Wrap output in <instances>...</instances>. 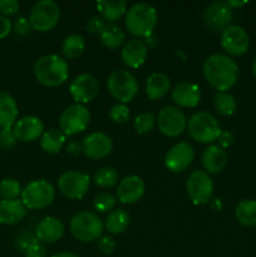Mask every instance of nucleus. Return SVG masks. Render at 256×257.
Masks as SVG:
<instances>
[{"mask_svg": "<svg viewBox=\"0 0 256 257\" xmlns=\"http://www.w3.org/2000/svg\"><path fill=\"white\" fill-rule=\"evenodd\" d=\"M22 186L15 178H4L0 181V196L3 200H17L22 195Z\"/></svg>", "mask_w": 256, "mask_h": 257, "instance_id": "obj_35", "label": "nucleus"}, {"mask_svg": "<svg viewBox=\"0 0 256 257\" xmlns=\"http://www.w3.org/2000/svg\"><path fill=\"white\" fill-rule=\"evenodd\" d=\"M157 10L148 3H137L125 13V27L137 37H148L157 25Z\"/></svg>", "mask_w": 256, "mask_h": 257, "instance_id": "obj_3", "label": "nucleus"}, {"mask_svg": "<svg viewBox=\"0 0 256 257\" xmlns=\"http://www.w3.org/2000/svg\"><path fill=\"white\" fill-rule=\"evenodd\" d=\"M55 198V190L45 180H35L28 183L22 191V202L29 210H42L52 205Z\"/></svg>", "mask_w": 256, "mask_h": 257, "instance_id": "obj_6", "label": "nucleus"}, {"mask_svg": "<svg viewBox=\"0 0 256 257\" xmlns=\"http://www.w3.org/2000/svg\"><path fill=\"white\" fill-rule=\"evenodd\" d=\"M145 182L138 176H127L123 178L117 187V197L122 203H135L142 198L145 193Z\"/></svg>", "mask_w": 256, "mask_h": 257, "instance_id": "obj_19", "label": "nucleus"}, {"mask_svg": "<svg viewBox=\"0 0 256 257\" xmlns=\"http://www.w3.org/2000/svg\"><path fill=\"white\" fill-rule=\"evenodd\" d=\"M35 242H38V238L37 236H35V233L33 235V233L29 232V231L24 230L22 231L17 237H15L14 245L15 247H17V250H19L20 252L24 253L25 251H27L30 246L34 245Z\"/></svg>", "mask_w": 256, "mask_h": 257, "instance_id": "obj_38", "label": "nucleus"}, {"mask_svg": "<svg viewBox=\"0 0 256 257\" xmlns=\"http://www.w3.org/2000/svg\"><path fill=\"white\" fill-rule=\"evenodd\" d=\"M89 176L78 171H68L60 175L58 180V188L60 193L70 200H80L85 196L89 188Z\"/></svg>", "mask_w": 256, "mask_h": 257, "instance_id": "obj_11", "label": "nucleus"}, {"mask_svg": "<svg viewBox=\"0 0 256 257\" xmlns=\"http://www.w3.org/2000/svg\"><path fill=\"white\" fill-rule=\"evenodd\" d=\"M217 141L220 147L223 150V148L230 147V146L235 142V136H233L231 132H228V131H221Z\"/></svg>", "mask_w": 256, "mask_h": 257, "instance_id": "obj_46", "label": "nucleus"}, {"mask_svg": "<svg viewBox=\"0 0 256 257\" xmlns=\"http://www.w3.org/2000/svg\"><path fill=\"white\" fill-rule=\"evenodd\" d=\"M213 107L221 115H231L236 110V99L227 92H218L213 98Z\"/></svg>", "mask_w": 256, "mask_h": 257, "instance_id": "obj_33", "label": "nucleus"}, {"mask_svg": "<svg viewBox=\"0 0 256 257\" xmlns=\"http://www.w3.org/2000/svg\"><path fill=\"white\" fill-rule=\"evenodd\" d=\"M27 215V207L22 200H2L0 201V223L15 225L20 222Z\"/></svg>", "mask_w": 256, "mask_h": 257, "instance_id": "obj_23", "label": "nucleus"}, {"mask_svg": "<svg viewBox=\"0 0 256 257\" xmlns=\"http://www.w3.org/2000/svg\"><path fill=\"white\" fill-rule=\"evenodd\" d=\"M102 220L95 213L89 211L78 212L70 221V232L82 242H92L98 240L103 232Z\"/></svg>", "mask_w": 256, "mask_h": 257, "instance_id": "obj_5", "label": "nucleus"}, {"mask_svg": "<svg viewBox=\"0 0 256 257\" xmlns=\"http://www.w3.org/2000/svg\"><path fill=\"white\" fill-rule=\"evenodd\" d=\"M145 39H146L145 44L148 45V47H151V48H155L156 45L158 44V37L155 34V33H152V34H150L148 37H146Z\"/></svg>", "mask_w": 256, "mask_h": 257, "instance_id": "obj_49", "label": "nucleus"}, {"mask_svg": "<svg viewBox=\"0 0 256 257\" xmlns=\"http://www.w3.org/2000/svg\"><path fill=\"white\" fill-rule=\"evenodd\" d=\"M99 90L97 78L88 73L78 75L69 85V92L73 99L80 103H88L94 99Z\"/></svg>", "mask_w": 256, "mask_h": 257, "instance_id": "obj_15", "label": "nucleus"}, {"mask_svg": "<svg viewBox=\"0 0 256 257\" xmlns=\"http://www.w3.org/2000/svg\"><path fill=\"white\" fill-rule=\"evenodd\" d=\"M64 233V225L62 221L53 216L44 217L35 227V236L43 245H50L60 240Z\"/></svg>", "mask_w": 256, "mask_h": 257, "instance_id": "obj_20", "label": "nucleus"}, {"mask_svg": "<svg viewBox=\"0 0 256 257\" xmlns=\"http://www.w3.org/2000/svg\"><path fill=\"white\" fill-rule=\"evenodd\" d=\"M235 216L243 226H256V200H243L237 205Z\"/></svg>", "mask_w": 256, "mask_h": 257, "instance_id": "obj_31", "label": "nucleus"}, {"mask_svg": "<svg viewBox=\"0 0 256 257\" xmlns=\"http://www.w3.org/2000/svg\"><path fill=\"white\" fill-rule=\"evenodd\" d=\"M67 136L62 132L60 128H50L45 131L42 136L40 146L47 153H58L64 146Z\"/></svg>", "mask_w": 256, "mask_h": 257, "instance_id": "obj_28", "label": "nucleus"}, {"mask_svg": "<svg viewBox=\"0 0 256 257\" xmlns=\"http://www.w3.org/2000/svg\"><path fill=\"white\" fill-rule=\"evenodd\" d=\"M13 29V24L7 17L4 15H0V39L7 37Z\"/></svg>", "mask_w": 256, "mask_h": 257, "instance_id": "obj_47", "label": "nucleus"}, {"mask_svg": "<svg viewBox=\"0 0 256 257\" xmlns=\"http://www.w3.org/2000/svg\"><path fill=\"white\" fill-rule=\"evenodd\" d=\"M90 113L83 104H72L63 110L59 125L65 136H74L83 132L88 127Z\"/></svg>", "mask_w": 256, "mask_h": 257, "instance_id": "obj_10", "label": "nucleus"}, {"mask_svg": "<svg viewBox=\"0 0 256 257\" xmlns=\"http://www.w3.org/2000/svg\"><path fill=\"white\" fill-rule=\"evenodd\" d=\"M148 48L145 42L140 39H131L128 40L122 48V57L123 63L131 68H140L147 58Z\"/></svg>", "mask_w": 256, "mask_h": 257, "instance_id": "obj_22", "label": "nucleus"}, {"mask_svg": "<svg viewBox=\"0 0 256 257\" xmlns=\"http://www.w3.org/2000/svg\"><path fill=\"white\" fill-rule=\"evenodd\" d=\"M130 220L131 218L127 211L118 208V210L110 211L109 215L107 216L104 226L110 233L119 235L127 230L128 226H130Z\"/></svg>", "mask_w": 256, "mask_h": 257, "instance_id": "obj_29", "label": "nucleus"}, {"mask_svg": "<svg viewBox=\"0 0 256 257\" xmlns=\"http://www.w3.org/2000/svg\"><path fill=\"white\" fill-rule=\"evenodd\" d=\"M221 45L231 55H241L247 52L250 38L240 25L231 24L221 33Z\"/></svg>", "mask_w": 256, "mask_h": 257, "instance_id": "obj_14", "label": "nucleus"}, {"mask_svg": "<svg viewBox=\"0 0 256 257\" xmlns=\"http://www.w3.org/2000/svg\"><path fill=\"white\" fill-rule=\"evenodd\" d=\"M203 75L215 89L226 92L236 84L240 75L238 65L225 54H212L203 63Z\"/></svg>", "mask_w": 256, "mask_h": 257, "instance_id": "obj_1", "label": "nucleus"}, {"mask_svg": "<svg viewBox=\"0 0 256 257\" xmlns=\"http://www.w3.org/2000/svg\"><path fill=\"white\" fill-rule=\"evenodd\" d=\"M113 148V142L103 132H93L84 138L82 143V152L92 160L107 157Z\"/></svg>", "mask_w": 256, "mask_h": 257, "instance_id": "obj_17", "label": "nucleus"}, {"mask_svg": "<svg viewBox=\"0 0 256 257\" xmlns=\"http://www.w3.org/2000/svg\"><path fill=\"white\" fill-rule=\"evenodd\" d=\"M186 190L195 205H206L213 195V182L205 171H193L186 181Z\"/></svg>", "mask_w": 256, "mask_h": 257, "instance_id": "obj_9", "label": "nucleus"}, {"mask_svg": "<svg viewBox=\"0 0 256 257\" xmlns=\"http://www.w3.org/2000/svg\"><path fill=\"white\" fill-rule=\"evenodd\" d=\"M109 118L114 123H125L130 118V109H128L127 105L124 103H118L114 104L109 110Z\"/></svg>", "mask_w": 256, "mask_h": 257, "instance_id": "obj_39", "label": "nucleus"}, {"mask_svg": "<svg viewBox=\"0 0 256 257\" xmlns=\"http://www.w3.org/2000/svg\"><path fill=\"white\" fill-rule=\"evenodd\" d=\"M17 137H15L14 132L12 128H7V130L0 131V147L4 150H10V148L15 147L17 145Z\"/></svg>", "mask_w": 256, "mask_h": 257, "instance_id": "obj_40", "label": "nucleus"}, {"mask_svg": "<svg viewBox=\"0 0 256 257\" xmlns=\"http://www.w3.org/2000/svg\"><path fill=\"white\" fill-rule=\"evenodd\" d=\"M252 73H253V75L256 77V57H255V59H253V63H252Z\"/></svg>", "mask_w": 256, "mask_h": 257, "instance_id": "obj_52", "label": "nucleus"}, {"mask_svg": "<svg viewBox=\"0 0 256 257\" xmlns=\"http://www.w3.org/2000/svg\"><path fill=\"white\" fill-rule=\"evenodd\" d=\"M158 130L168 137H177L187 127V119L178 107L167 105L162 108L157 115Z\"/></svg>", "mask_w": 256, "mask_h": 257, "instance_id": "obj_12", "label": "nucleus"}, {"mask_svg": "<svg viewBox=\"0 0 256 257\" xmlns=\"http://www.w3.org/2000/svg\"><path fill=\"white\" fill-rule=\"evenodd\" d=\"M172 98L180 107L192 108L200 103L201 90L195 83L181 82L175 85L172 90Z\"/></svg>", "mask_w": 256, "mask_h": 257, "instance_id": "obj_21", "label": "nucleus"}, {"mask_svg": "<svg viewBox=\"0 0 256 257\" xmlns=\"http://www.w3.org/2000/svg\"><path fill=\"white\" fill-rule=\"evenodd\" d=\"M195 158V151L187 142H180L173 146L165 157V165L172 172H182L190 167Z\"/></svg>", "mask_w": 256, "mask_h": 257, "instance_id": "obj_16", "label": "nucleus"}, {"mask_svg": "<svg viewBox=\"0 0 256 257\" xmlns=\"http://www.w3.org/2000/svg\"><path fill=\"white\" fill-rule=\"evenodd\" d=\"M19 10L17 0H0V12L4 15H14Z\"/></svg>", "mask_w": 256, "mask_h": 257, "instance_id": "obj_44", "label": "nucleus"}, {"mask_svg": "<svg viewBox=\"0 0 256 257\" xmlns=\"http://www.w3.org/2000/svg\"><path fill=\"white\" fill-rule=\"evenodd\" d=\"M107 85L110 94L122 103L131 102L138 92L137 79L132 73L124 69H118L110 73Z\"/></svg>", "mask_w": 256, "mask_h": 257, "instance_id": "obj_8", "label": "nucleus"}, {"mask_svg": "<svg viewBox=\"0 0 256 257\" xmlns=\"http://www.w3.org/2000/svg\"><path fill=\"white\" fill-rule=\"evenodd\" d=\"M59 5L53 0H39L30 10V24L38 32H48L59 22Z\"/></svg>", "mask_w": 256, "mask_h": 257, "instance_id": "obj_7", "label": "nucleus"}, {"mask_svg": "<svg viewBox=\"0 0 256 257\" xmlns=\"http://www.w3.org/2000/svg\"><path fill=\"white\" fill-rule=\"evenodd\" d=\"M155 123H156V117L153 113L143 112L135 118L133 125H135V130L137 131V133L143 135V133L150 132V131L153 128V125H155Z\"/></svg>", "mask_w": 256, "mask_h": 257, "instance_id": "obj_36", "label": "nucleus"}, {"mask_svg": "<svg viewBox=\"0 0 256 257\" xmlns=\"http://www.w3.org/2000/svg\"><path fill=\"white\" fill-rule=\"evenodd\" d=\"M25 257H47V248L39 241L30 246L24 252Z\"/></svg>", "mask_w": 256, "mask_h": 257, "instance_id": "obj_45", "label": "nucleus"}, {"mask_svg": "<svg viewBox=\"0 0 256 257\" xmlns=\"http://www.w3.org/2000/svg\"><path fill=\"white\" fill-rule=\"evenodd\" d=\"M107 25V23L104 22L102 17H98V15H94V17L90 18L87 22V30L92 34H100L102 30L104 29V27Z\"/></svg>", "mask_w": 256, "mask_h": 257, "instance_id": "obj_42", "label": "nucleus"}, {"mask_svg": "<svg viewBox=\"0 0 256 257\" xmlns=\"http://www.w3.org/2000/svg\"><path fill=\"white\" fill-rule=\"evenodd\" d=\"M187 128L191 137L200 143L215 142L221 133L217 118L208 112H197L191 115Z\"/></svg>", "mask_w": 256, "mask_h": 257, "instance_id": "obj_4", "label": "nucleus"}, {"mask_svg": "<svg viewBox=\"0 0 256 257\" xmlns=\"http://www.w3.org/2000/svg\"><path fill=\"white\" fill-rule=\"evenodd\" d=\"M97 8L104 20L119 19L124 13H127V3L125 0H100L97 3Z\"/></svg>", "mask_w": 256, "mask_h": 257, "instance_id": "obj_27", "label": "nucleus"}, {"mask_svg": "<svg viewBox=\"0 0 256 257\" xmlns=\"http://www.w3.org/2000/svg\"><path fill=\"white\" fill-rule=\"evenodd\" d=\"M115 205L114 196L108 192H102L97 195L93 200V206L98 212H107L110 211Z\"/></svg>", "mask_w": 256, "mask_h": 257, "instance_id": "obj_37", "label": "nucleus"}, {"mask_svg": "<svg viewBox=\"0 0 256 257\" xmlns=\"http://www.w3.org/2000/svg\"><path fill=\"white\" fill-rule=\"evenodd\" d=\"M65 151L72 156H78L82 152V145L77 141H70L67 146H65Z\"/></svg>", "mask_w": 256, "mask_h": 257, "instance_id": "obj_48", "label": "nucleus"}, {"mask_svg": "<svg viewBox=\"0 0 256 257\" xmlns=\"http://www.w3.org/2000/svg\"><path fill=\"white\" fill-rule=\"evenodd\" d=\"M18 118V104L8 92L0 90V130L12 128Z\"/></svg>", "mask_w": 256, "mask_h": 257, "instance_id": "obj_25", "label": "nucleus"}, {"mask_svg": "<svg viewBox=\"0 0 256 257\" xmlns=\"http://www.w3.org/2000/svg\"><path fill=\"white\" fill-rule=\"evenodd\" d=\"M34 75L38 82L47 87H58L69 77V67L58 54H48L37 60Z\"/></svg>", "mask_w": 256, "mask_h": 257, "instance_id": "obj_2", "label": "nucleus"}, {"mask_svg": "<svg viewBox=\"0 0 256 257\" xmlns=\"http://www.w3.org/2000/svg\"><path fill=\"white\" fill-rule=\"evenodd\" d=\"M99 35L102 44L105 48H109V49H115V48L120 47L125 38L122 28L119 25L114 24V23H108Z\"/></svg>", "mask_w": 256, "mask_h": 257, "instance_id": "obj_30", "label": "nucleus"}, {"mask_svg": "<svg viewBox=\"0 0 256 257\" xmlns=\"http://www.w3.org/2000/svg\"><path fill=\"white\" fill-rule=\"evenodd\" d=\"M85 48V40L82 35L79 34H70L64 39L62 45L63 54L65 58L69 59H74V58L79 57Z\"/></svg>", "mask_w": 256, "mask_h": 257, "instance_id": "obj_32", "label": "nucleus"}, {"mask_svg": "<svg viewBox=\"0 0 256 257\" xmlns=\"http://www.w3.org/2000/svg\"><path fill=\"white\" fill-rule=\"evenodd\" d=\"M232 9L226 2H213L203 12V22L211 32L222 33L232 22Z\"/></svg>", "mask_w": 256, "mask_h": 257, "instance_id": "obj_13", "label": "nucleus"}, {"mask_svg": "<svg viewBox=\"0 0 256 257\" xmlns=\"http://www.w3.org/2000/svg\"><path fill=\"white\" fill-rule=\"evenodd\" d=\"M43 131H44V124L42 119L35 115H25L20 118L13 127L15 137L22 142H33L38 140L43 135Z\"/></svg>", "mask_w": 256, "mask_h": 257, "instance_id": "obj_18", "label": "nucleus"}, {"mask_svg": "<svg viewBox=\"0 0 256 257\" xmlns=\"http://www.w3.org/2000/svg\"><path fill=\"white\" fill-rule=\"evenodd\" d=\"M98 250L105 255H110L115 250V241L110 236H102L97 241Z\"/></svg>", "mask_w": 256, "mask_h": 257, "instance_id": "obj_41", "label": "nucleus"}, {"mask_svg": "<svg viewBox=\"0 0 256 257\" xmlns=\"http://www.w3.org/2000/svg\"><path fill=\"white\" fill-rule=\"evenodd\" d=\"M93 181L99 187H113L118 181V172L115 171V168L109 167V166H103V167L98 168L97 172L94 173Z\"/></svg>", "mask_w": 256, "mask_h": 257, "instance_id": "obj_34", "label": "nucleus"}, {"mask_svg": "<svg viewBox=\"0 0 256 257\" xmlns=\"http://www.w3.org/2000/svg\"><path fill=\"white\" fill-rule=\"evenodd\" d=\"M227 163V155L220 146H210L202 153V165L207 173H218Z\"/></svg>", "mask_w": 256, "mask_h": 257, "instance_id": "obj_24", "label": "nucleus"}, {"mask_svg": "<svg viewBox=\"0 0 256 257\" xmlns=\"http://www.w3.org/2000/svg\"><path fill=\"white\" fill-rule=\"evenodd\" d=\"M52 257H78V256L72 252H59V253H55V255Z\"/></svg>", "mask_w": 256, "mask_h": 257, "instance_id": "obj_51", "label": "nucleus"}, {"mask_svg": "<svg viewBox=\"0 0 256 257\" xmlns=\"http://www.w3.org/2000/svg\"><path fill=\"white\" fill-rule=\"evenodd\" d=\"M226 3H227V5L231 8V9H232V8H240L246 4V2H235V0H227Z\"/></svg>", "mask_w": 256, "mask_h": 257, "instance_id": "obj_50", "label": "nucleus"}, {"mask_svg": "<svg viewBox=\"0 0 256 257\" xmlns=\"http://www.w3.org/2000/svg\"><path fill=\"white\" fill-rule=\"evenodd\" d=\"M170 78L161 72H155L147 78L146 82V93H147L148 98L152 100L160 99V98L165 97L170 90Z\"/></svg>", "mask_w": 256, "mask_h": 257, "instance_id": "obj_26", "label": "nucleus"}, {"mask_svg": "<svg viewBox=\"0 0 256 257\" xmlns=\"http://www.w3.org/2000/svg\"><path fill=\"white\" fill-rule=\"evenodd\" d=\"M32 29V24L30 20L25 17H19L14 20L13 23V30L19 35H25L30 32Z\"/></svg>", "mask_w": 256, "mask_h": 257, "instance_id": "obj_43", "label": "nucleus"}]
</instances>
